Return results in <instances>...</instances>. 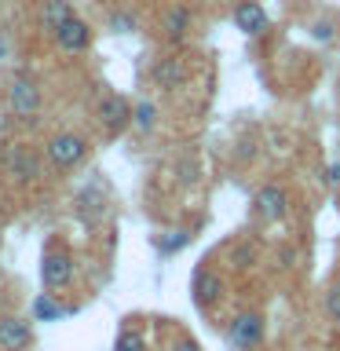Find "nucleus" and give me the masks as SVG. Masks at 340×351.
Listing matches in <instances>:
<instances>
[{
  "mask_svg": "<svg viewBox=\"0 0 340 351\" xmlns=\"http://www.w3.org/2000/svg\"><path fill=\"white\" fill-rule=\"evenodd\" d=\"M0 293H4V278H0Z\"/></svg>",
  "mask_w": 340,
  "mask_h": 351,
  "instance_id": "26",
  "label": "nucleus"
},
{
  "mask_svg": "<svg viewBox=\"0 0 340 351\" xmlns=\"http://www.w3.org/2000/svg\"><path fill=\"white\" fill-rule=\"evenodd\" d=\"M191 26H194V11L186 4H169L158 19V33H161V40H169V44H183Z\"/></svg>",
  "mask_w": 340,
  "mask_h": 351,
  "instance_id": "10",
  "label": "nucleus"
},
{
  "mask_svg": "<svg viewBox=\"0 0 340 351\" xmlns=\"http://www.w3.org/2000/svg\"><path fill=\"white\" fill-rule=\"evenodd\" d=\"M132 128L143 132V136L158 128V106H154L150 99H139V103H132Z\"/></svg>",
  "mask_w": 340,
  "mask_h": 351,
  "instance_id": "16",
  "label": "nucleus"
},
{
  "mask_svg": "<svg viewBox=\"0 0 340 351\" xmlns=\"http://www.w3.org/2000/svg\"><path fill=\"white\" fill-rule=\"evenodd\" d=\"M114 351H147V337L139 329H121L114 340Z\"/></svg>",
  "mask_w": 340,
  "mask_h": 351,
  "instance_id": "17",
  "label": "nucleus"
},
{
  "mask_svg": "<svg viewBox=\"0 0 340 351\" xmlns=\"http://www.w3.org/2000/svg\"><path fill=\"white\" fill-rule=\"evenodd\" d=\"M230 19H234V29H241L245 37H263V33L271 29V19H267V11H263L260 0H238L234 11H230Z\"/></svg>",
  "mask_w": 340,
  "mask_h": 351,
  "instance_id": "11",
  "label": "nucleus"
},
{
  "mask_svg": "<svg viewBox=\"0 0 340 351\" xmlns=\"http://www.w3.org/2000/svg\"><path fill=\"white\" fill-rule=\"evenodd\" d=\"M169 351H202V348H197V340H191V337H183V340H175V344H172Z\"/></svg>",
  "mask_w": 340,
  "mask_h": 351,
  "instance_id": "24",
  "label": "nucleus"
},
{
  "mask_svg": "<svg viewBox=\"0 0 340 351\" xmlns=\"http://www.w3.org/2000/svg\"><path fill=\"white\" fill-rule=\"evenodd\" d=\"M337 208H340V194H337Z\"/></svg>",
  "mask_w": 340,
  "mask_h": 351,
  "instance_id": "27",
  "label": "nucleus"
},
{
  "mask_svg": "<svg viewBox=\"0 0 340 351\" xmlns=\"http://www.w3.org/2000/svg\"><path fill=\"white\" fill-rule=\"evenodd\" d=\"M333 29H337V26H333L329 19H318L315 26H311V37H315L318 44H326V40H333Z\"/></svg>",
  "mask_w": 340,
  "mask_h": 351,
  "instance_id": "20",
  "label": "nucleus"
},
{
  "mask_svg": "<svg viewBox=\"0 0 340 351\" xmlns=\"http://www.w3.org/2000/svg\"><path fill=\"white\" fill-rule=\"evenodd\" d=\"M73 256H70V249L59 245V241H51L48 249H44V256H40V282H44V289L59 296L62 289H70L73 285Z\"/></svg>",
  "mask_w": 340,
  "mask_h": 351,
  "instance_id": "2",
  "label": "nucleus"
},
{
  "mask_svg": "<svg viewBox=\"0 0 340 351\" xmlns=\"http://www.w3.org/2000/svg\"><path fill=\"white\" fill-rule=\"evenodd\" d=\"M322 307H326V315L333 318V322H340V278L326 289V300H322Z\"/></svg>",
  "mask_w": 340,
  "mask_h": 351,
  "instance_id": "18",
  "label": "nucleus"
},
{
  "mask_svg": "<svg viewBox=\"0 0 340 351\" xmlns=\"http://www.w3.org/2000/svg\"><path fill=\"white\" fill-rule=\"evenodd\" d=\"M223 289H227V282H223L219 271H212V267H197L194 271L191 296H194V304L202 307V311H208V307H216L219 300H223Z\"/></svg>",
  "mask_w": 340,
  "mask_h": 351,
  "instance_id": "9",
  "label": "nucleus"
},
{
  "mask_svg": "<svg viewBox=\"0 0 340 351\" xmlns=\"http://www.w3.org/2000/svg\"><path fill=\"white\" fill-rule=\"evenodd\" d=\"M230 260H234V267H245V263L252 260V249H249V245H238V249H234V256H230Z\"/></svg>",
  "mask_w": 340,
  "mask_h": 351,
  "instance_id": "22",
  "label": "nucleus"
},
{
  "mask_svg": "<svg viewBox=\"0 0 340 351\" xmlns=\"http://www.w3.org/2000/svg\"><path fill=\"white\" fill-rule=\"evenodd\" d=\"M73 15H77V11H73L70 0H40L37 22H40L44 33H51V37H55V29H59L66 19H73Z\"/></svg>",
  "mask_w": 340,
  "mask_h": 351,
  "instance_id": "14",
  "label": "nucleus"
},
{
  "mask_svg": "<svg viewBox=\"0 0 340 351\" xmlns=\"http://www.w3.org/2000/svg\"><path fill=\"white\" fill-rule=\"evenodd\" d=\"M4 51H8V48H4V40H0V59H4Z\"/></svg>",
  "mask_w": 340,
  "mask_h": 351,
  "instance_id": "25",
  "label": "nucleus"
},
{
  "mask_svg": "<svg viewBox=\"0 0 340 351\" xmlns=\"http://www.w3.org/2000/svg\"><path fill=\"white\" fill-rule=\"evenodd\" d=\"M186 241H191V230H169V238H161L158 249L161 252H175V249H183Z\"/></svg>",
  "mask_w": 340,
  "mask_h": 351,
  "instance_id": "19",
  "label": "nucleus"
},
{
  "mask_svg": "<svg viewBox=\"0 0 340 351\" xmlns=\"http://www.w3.org/2000/svg\"><path fill=\"white\" fill-rule=\"evenodd\" d=\"M110 26H114L117 33H132V29H136V19L125 15V11H117V15H110Z\"/></svg>",
  "mask_w": 340,
  "mask_h": 351,
  "instance_id": "21",
  "label": "nucleus"
},
{
  "mask_svg": "<svg viewBox=\"0 0 340 351\" xmlns=\"http://www.w3.org/2000/svg\"><path fill=\"white\" fill-rule=\"evenodd\" d=\"M33 318L0 315V351H29L33 344Z\"/></svg>",
  "mask_w": 340,
  "mask_h": 351,
  "instance_id": "13",
  "label": "nucleus"
},
{
  "mask_svg": "<svg viewBox=\"0 0 340 351\" xmlns=\"http://www.w3.org/2000/svg\"><path fill=\"white\" fill-rule=\"evenodd\" d=\"M322 183H326V186H340V161H337V165H329V169H326Z\"/></svg>",
  "mask_w": 340,
  "mask_h": 351,
  "instance_id": "23",
  "label": "nucleus"
},
{
  "mask_svg": "<svg viewBox=\"0 0 340 351\" xmlns=\"http://www.w3.org/2000/svg\"><path fill=\"white\" fill-rule=\"evenodd\" d=\"M88 150H92V143H88L81 132L66 128V132H55V136L44 143V161H48V169H55V172H70L88 158Z\"/></svg>",
  "mask_w": 340,
  "mask_h": 351,
  "instance_id": "1",
  "label": "nucleus"
},
{
  "mask_svg": "<svg viewBox=\"0 0 340 351\" xmlns=\"http://www.w3.org/2000/svg\"><path fill=\"white\" fill-rule=\"evenodd\" d=\"M4 4H8V0H0V8H4Z\"/></svg>",
  "mask_w": 340,
  "mask_h": 351,
  "instance_id": "28",
  "label": "nucleus"
},
{
  "mask_svg": "<svg viewBox=\"0 0 340 351\" xmlns=\"http://www.w3.org/2000/svg\"><path fill=\"white\" fill-rule=\"evenodd\" d=\"M249 208L260 223H278V219L289 216V191H285L282 183H263L260 191L252 194Z\"/></svg>",
  "mask_w": 340,
  "mask_h": 351,
  "instance_id": "6",
  "label": "nucleus"
},
{
  "mask_svg": "<svg viewBox=\"0 0 340 351\" xmlns=\"http://www.w3.org/2000/svg\"><path fill=\"white\" fill-rule=\"evenodd\" d=\"M62 315H66V307L55 300V293H40L37 300L29 304V318H33V322H59Z\"/></svg>",
  "mask_w": 340,
  "mask_h": 351,
  "instance_id": "15",
  "label": "nucleus"
},
{
  "mask_svg": "<svg viewBox=\"0 0 340 351\" xmlns=\"http://www.w3.org/2000/svg\"><path fill=\"white\" fill-rule=\"evenodd\" d=\"M40 103H44V92H40L37 77L15 73L8 81V106H11V114H15V121H37Z\"/></svg>",
  "mask_w": 340,
  "mask_h": 351,
  "instance_id": "3",
  "label": "nucleus"
},
{
  "mask_svg": "<svg viewBox=\"0 0 340 351\" xmlns=\"http://www.w3.org/2000/svg\"><path fill=\"white\" fill-rule=\"evenodd\" d=\"M4 172L11 176V183L29 186V183L40 180L44 158L29 147V143H8V147H4Z\"/></svg>",
  "mask_w": 340,
  "mask_h": 351,
  "instance_id": "4",
  "label": "nucleus"
},
{
  "mask_svg": "<svg viewBox=\"0 0 340 351\" xmlns=\"http://www.w3.org/2000/svg\"><path fill=\"white\" fill-rule=\"evenodd\" d=\"M95 121L103 125L106 136H121V132L132 128V103L121 92H106L95 103Z\"/></svg>",
  "mask_w": 340,
  "mask_h": 351,
  "instance_id": "7",
  "label": "nucleus"
},
{
  "mask_svg": "<svg viewBox=\"0 0 340 351\" xmlns=\"http://www.w3.org/2000/svg\"><path fill=\"white\" fill-rule=\"evenodd\" d=\"M263 333H267V322L260 311H238L227 322V340L234 351H256L263 344Z\"/></svg>",
  "mask_w": 340,
  "mask_h": 351,
  "instance_id": "5",
  "label": "nucleus"
},
{
  "mask_svg": "<svg viewBox=\"0 0 340 351\" xmlns=\"http://www.w3.org/2000/svg\"><path fill=\"white\" fill-rule=\"evenodd\" d=\"M55 44H59V51L66 55H81L92 48V26L81 19V15H73V19H66L59 29H55Z\"/></svg>",
  "mask_w": 340,
  "mask_h": 351,
  "instance_id": "12",
  "label": "nucleus"
},
{
  "mask_svg": "<svg viewBox=\"0 0 340 351\" xmlns=\"http://www.w3.org/2000/svg\"><path fill=\"white\" fill-rule=\"evenodd\" d=\"M150 81L154 88H161V92H180V88L191 81V62L183 59V55H158L150 66Z\"/></svg>",
  "mask_w": 340,
  "mask_h": 351,
  "instance_id": "8",
  "label": "nucleus"
}]
</instances>
